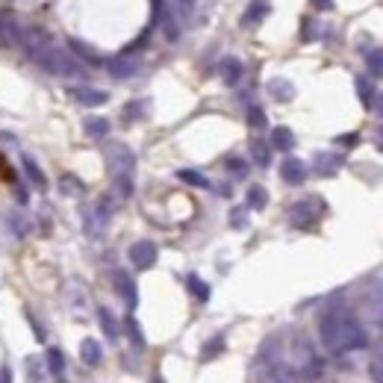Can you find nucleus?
Instances as JSON below:
<instances>
[{
  "mask_svg": "<svg viewBox=\"0 0 383 383\" xmlns=\"http://www.w3.org/2000/svg\"><path fill=\"white\" fill-rule=\"evenodd\" d=\"M319 336H322V345L331 354L360 351V348L369 345L363 324L357 319H351V315H342V313H327L319 324Z\"/></svg>",
  "mask_w": 383,
  "mask_h": 383,
  "instance_id": "f257e3e1",
  "label": "nucleus"
},
{
  "mask_svg": "<svg viewBox=\"0 0 383 383\" xmlns=\"http://www.w3.org/2000/svg\"><path fill=\"white\" fill-rule=\"evenodd\" d=\"M24 45H27V53L45 71L57 74V77H83L80 62H77L68 50H62L59 45H53V41L41 30H30L27 36H24Z\"/></svg>",
  "mask_w": 383,
  "mask_h": 383,
  "instance_id": "f03ea898",
  "label": "nucleus"
},
{
  "mask_svg": "<svg viewBox=\"0 0 383 383\" xmlns=\"http://www.w3.org/2000/svg\"><path fill=\"white\" fill-rule=\"evenodd\" d=\"M106 162L115 174V186L121 198H130L133 195V171H136V157L127 145H112L106 150Z\"/></svg>",
  "mask_w": 383,
  "mask_h": 383,
  "instance_id": "7ed1b4c3",
  "label": "nucleus"
},
{
  "mask_svg": "<svg viewBox=\"0 0 383 383\" xmlns=\"http://www.w3.org/2000/svg\"><path fill=\"white\" fill-rule=\"evenodd\" d=\"M289 369H295L298 375H306V377H315L322 371V363L319 357H315V351L310 348V342L306 339H295L292 348H289Z\"/></svg>",
  "mask_w": 383,
  "mask_h": 383,
  "instance_id": "20e7f679",
  "label": "nucleus"
},
{
  "mask_svg": "<svg viewBox=\"0 0 383 383\" xmlns=\"http://www.w3.org/2000/svg\"><path fill=\"white\" fill-rule=\"evenodd\" d=\"M324 210V204L322 198H306V201H298L289 210V222L292 227H310L313 222H319V215Z\"/></svg>",
  "mask_w": 383,
  "mask_h": 383,
  "instance_id": "39448f33",
  "label": "nucleus"
},
{
  "mask_svg": "<svg viewBox=\"0 0 383 383\" xmlns=\"http://www.w3.org/2000/svg\"><path fill=\"white\" fill-rule=\"evenodd\" d=\"M157 257H159V251L153 242H148V239H141V242H136L133 248H130V262H133L139 271L150 268L153 262H157Z\"/></svg>",
  "mask_w": 383,
  "mask_h": 383,
  "instance_id": "423d86ee",
  "label": "nucleus"
},
{
  "mask_svg": "<svg viewBox=\"0 0 383 383\" xmlns=\"http://www.w3.org/2000/svg\"><path fill=\"white\" fill-rule=\"evenodd\" d=\"M112 283H115V292L121 295V298L127 301V306L133 310V306L139 304V292H136V283H133V277L127 275V271H112Z\"/></svg>",
  "mask_w": 383,
  "mask_h": 383,
  "instance_id": "0eeeda50",
  "label": "nucleus"
},
{
  "mask_svg": "<svg viewBox=\"0 0 383 383\" xmlns=\"http://www.w3.org/2000/svg\"><path fill=\"white\" fill-rule=\"evenodd\" d=\"M139 57H130V53H121V57H115L112 62H106V68L112 77H118V80H127V77H133L139 71Z\"/></svg>",
  "mask_w": 383,
  "mask_h": 383,
  "instance_id": "6e6552de",
  "label": "nucleus"
},
{
  "mask_svg": "<svg viewBox=\"0 0 383 383\" xmlns=\"http://www.w3.org/2000/svg\"><path fill=\"white\" fill-rule=\"evenodd\" d=\"M280 177L286 180L289 186H301L306 180V166L298 157H286V159L280 162Z\"/></svg>",
  "mask_w": 383,
  "mask_h": 383,
  "instance_id": "1a4fd4ad",
  "label": "nucleus"
},
{
  "mask_svg": "<svg viewBox=\"0 0 383 383\" xmlns=\"http://www.w3.org/2000/svg\"><path fill=\"white\" fill-rule=\"evenodd\" d=\"M342 162H345L342 153H315L313 168H315V174H322V177H333V174L342 168Z\"/></svg>",
  "mask_w": 383,
  "mask_h": 383,
  "instance_id": "9d476101",
  "label": "nucleus"
},
{
  "mask_svg": "<svg viewBox=\"0 0 383 383\" xmlns=\"http://www.w3.org/2000/svg\"><path fill=\"white\" fill-rule=\"evenodd\" d=\"M71 97L77 104H83V106H101L109 101V95L101 92V89H92V86H77V89H71Z\"/></svg>",
  "mask_w": 383,
  "mask_h": 383,
  "instance_id": "9b49d317",
  "label": "nucleus"
},
{
  "mask_svg": "<svg viewBox=\"0 0 383 383\" xmlns=\"http://www.w3.org/2000/svg\"><path fill=\"white\" fill-rule=\"evenodd\" d=\"M271 12V6H268V0H251V6H248V12L242 15V27H257L266 21V15Z\"/></svg>",
  "mask_w": 383,
  "mask_h": 383,
  "instance_id": "f8f14e48",
  "label": "nucleus"
},
{
  "mask_svg": "<svg viewBox=\"0 0 383 383\" xmlns=\"http://www.w3.org/2000/svg\"><path fill=\"white\" fill-rule=\"evenodd\" d=\"M45 363H48V371H50L53 380H57V383H68V380H65V354L59 351V348H48Z\"/></svg>",
  "mask_w": 383,
  "mask_h": 383,
  "instance_id": "ddd939ff",
  "label": "nucleus"
},
{
  "mask_svg": "<svg viewBox=\"0 0 383 383\" xmlns=\"http://www.w3.org/2000/svg\"><path fill=\"white\" fill-rule=\"evenodd\" d=\"M242 74H245V65L239 62L236 57H224L222 59V80L227 86H236L239 80H242Z\"/></svg>",
  "mask_w": 383,
  "mask_h": 383,
  "instance_id": "4468645a",
  "label": "nucleus"
},
{
  "mask_svg": "<svg viewBox=\"0 0 383 383\" xmlns=\"http://www.w3.org/2000/svg\"><path fill=\"white\" fill-rule=\"evenodd\" d=\"M268 380L271 383H301V375L295 369H289L286 363H275V366H268Z\"/></svg>",
  "mask_w": 383,
  "mask_h": 383,
  "instance_id": "2eb2a0df",
  "label": "nucleus"
},
{
  "mask_svg": "<svg viewBox=\"0 0 383 383\" xmlns=\"http://www.w3.org/2000/svg\"><path fill=\"white\" fill-rule=\"evenodd\" d=\"M271 148L283 150V153L295 150V133L289 127H275V130H271Z\"/></svg>",
  "mask_w": 383,
  "mask_h": 383,
  "instance_id": "dca6fc26",
  "label": "nucleus"
},
{
  "mask_svg": "<svg viewBox=\"0 0 383 383\" xmlns=\"http://www.w3.org/2000/svg\"><path fill=\"white\" fill-rule=\"evenodd\" d=\"M268 95L275 97V101L286 104V101H292V97H295V86L289 80H283V77H275V80L268 83Z\"/></svg>",
  "mask_w": 383,
  "mask_h": 383,
  "instance_id": "f3484780",
  "label": "nucleus"
},
{
  "mask_svg": "<svg viewBox=\"0 0 383 383\" xmlns=\"http://www.w3.org/2000/svg\"><path fill=\"white\" fill-rule=\"evenodd\" d=\"M80 360L86 366H101V360H104V348L95 342V339H86L83 348H80Z\"/></svg>",
  "mask_w": 383,
  "mask_h": 383,
  "instance_id": "a211bd4d",
  "label": "nucleus"
},
{
  "mask_svg": "<svg viewBox=\"0 0 383 383\" xmlns=\"http://www.w3.org/2000/svg\"><path fill=\"white\" fill-rule=\"evenodd\" d=\"M21 166H24L30 183L36 186V189H48V180H45V171H41L36 162H32V157H21Z\"/></svg>",
  "mask_w": 383,
  "mask_h": 383,
  "instance_id": "6ab92c4d",
  "label": "nucleus"
},
{
  "mask_svg": "<svg viewBox=\"0 0 383 383\" xmlns=\"http://www.w3.org/2000/svg\"><path fill=\"white\" fill-rule=\"evenodd\" d=\"M266 204H268L266 186H251V189H248V201H245L248 210H266Z\"/></svg>",
  "mask_w": 383,
  "mask_h": 383,
  "instance_id": "aec40b11",
  "label": "nucleus"
},
{
  "mask_svg": "<svg viewBox=\"0 0 383 383\" xmlns=\"http://www.w3.org/2000/svg\"><path fill=\"white\" fill-rule=\"evenodd\" d=\"M186 286H189V292H192L198 301H210V295H213L210 283H206V280H201L198 275H189V277H186Z\"/></svg>",
  "mask_w": 383,
  "mask_h": 383,
  "instance_id": "412c9836",
  "label": "nucleus"
},
{
  "mask_svg": "<svg viewBox=\"0 0 383 383\" xmlns=\"http://www.w3.org/2000/svg\"><path fill=\"white\" fill-rule=\"evenodd\" d=\"M224 342H227L224 333H215V336L210 339V342H206V345L201 348V360H204V363H206V360H215L218 354H224Z\"/></svg>",
  "mask_w": 383,
  "mask_h": 383,
  "instance_id": "4be33fe9",
  "label": "nucleus"
},
{
  "mask_svg": "<svg viewBox=\"0 0 383 383\" xmlns=\"http://www.w3.org/2000/svg\"><path fill=\"white\" fill-rule=\"evenodd\" d=\"M97 319H101V331L106 333V339H118V322H115L112 310L101 306V310H97Z\"/></svg>",
  "mask_w": 383,
  "mask_h": 383,
  "instance_id": "5701e85b",
  "label": "nucleus"
},
{
  "mask_svg": "<svg viewBox=\"0 0 383 383\" xmlns=\"http://www.w3.org/2000/svg\"><path fill=\"white\" fill-rule=\"evenodd\" d=\"M357 95H360V101H363L366 109L375 106V86L369 83V77H357Z\"/></svg>",
  "mask_w": 383,
  "mask_h": 383,
  "instance_id": "b1692460",
  "label": "nucleus"
},
{
  "mask_svg": "<svg viewBox=\"0 0 383 383\" xmlns=\"http://www.w3.org/2000/svg\"><path fill=\"white\" fill-rule=\"evenodd\" d=\"M83 127H86V133H89L92 139H104L109 133V121H106V118H97V115L95 118H86Z\"/></svg>",
  "mask_w": 383,
  "mask_h": 383,
  "instance_id": "393cba45",
  "label": "nucleus"
},
{
  "mask_svg": "<svg viewBox=\"0 0 383 383\" xmlns=\"http://www.w3.org/2000/svg\"><path fill=\"white\" fill-rule=\"evenodd\" d=\"M177 177H180L183 183H189V186H198V189H210V186H213L201 171H192V168H180Z\"/></svg>",
  "mask_w": 383,
  "mask_h": 383,
  "instance_id": "a878e982",
  "label": "nucleus"
},
{
  "mask_svg": "<svg viewBox=\"0 0 383 383\" xmlns=\"http://www.w3.org/2000/svg\"><path fill=\"white\" fill-rule=\"evenodd\" d=\"M68 45H71V50H77V53H80V57H83L86 62H92V65H104V59L97 57V50H95V48H89V45H83L80 39H71Z\"/></svg>",
  "mask_w": 383,
  "mask_h": 383,
  "instance_id": "bb28decb",
  "label": "nucleus"
},
{
  "mask_svg": "<svg viewBox=\"0 0 383 383\" xmlns=\"http://www.w3.org/2000/svg\"><path fill=\"white\" fill-rule=\"evenodd\" d=\"M251 157H254V162L259 168H266L271 162V150H268L266 141H254V145H251Z\"/></svg>",
  "mask_w": 383,
  "mask_h": 383,
  "instance_id": "cd10ccee",
  "label": "nucleus"
},
{
  "mask_svg": "<svg viewBox=\"0 0 383 383\" xmlns=\"http://www.w3.org/2000/svg\"><path fill=\"white\" fill-rule=\"evenodd\" d=\"M127 336L130 339H133V345L139 348V351H141V348H145V333H141V327H139V322L133 319V315H127Z\"/></svg>",
  "mask_w": 383,
  "mask_h": 383,
  "instance_id": "c85d7f7f",
  "label": "nucleus"
},
{
  "mask_svg": "<svg viewBox=\"0 0 383 383\" xmlns=\"http://www.w3.org/2000/svg\"><path fill=\"white\" fill-rule=\"evenodd\" d=\"M245 118H248V127H254V130H262V127H268V118H266V112H262L259 106H248Z\"/></svg>",
  "mask_w": 383,
  "mask_h": 383,
  "instance_id": "c756f323",
  "label": "nucleus"
},
{
  "mask_svg": "<svg viewBox=\"0 0 383 383\" xmlns=\"http://www.w3.org/2000/svg\"><path fill=\"white\" fill-rule=\"evenodd\" d=\"M366 65H369V71L375 74V77H383V50H380V48L369 50V53H366Z\"/></svg>",
  "mask_w": 383,
  "mask_h": 383,
  "instance_id": "7c9ffc66",
  "label": "nucleus"
},
{
  "mask_svg": "<svg viewBox=\"0 0 383 383\" xmlns=\"http://www.w3.org/2000/svg\"><path fill=\"white\" fill-rule=\"evenodd\" d=\"M18 39H21V32L15 30V24L0 18V45H9V41H18Z\"/></svg>",
  "mask_w": 383,
  "mask_h": 383,
  "instance_id": "2f4dec72",
  "label": "nucleus"
},
{
  "mask_svg": "<svg viewBox=\"0 0 383 383\" xmlns=\"http://www.w3.org/2000/svg\"><path fill=\"white\" fill-rule=\"evenodd\" d=\"M230 227H236V230L248 227V206H233V210H230Z\"/></svg>",
  "mask_w": 383,
  "mask_h": 383,
  "instance_id": "473e14b6",
  "label": "nucleus"
},
{
  "mask_svg": "<svg viewBox=\"0 0 383 383\" xmlns=\"http://www.w3.org/2000/svg\"><path fill=\"white\" fill-rule=\"evenodd\" d=\"M224 168L233 174V177H245V174H248V162L239 159V157H227L224 159Z\"/></svg>",
  "mask_w": 383,
  "mask_h": 383,
  "instance_id": "72a5a7b5",
  "label": "nucleus"
},
{
  "mask_svg": "<svg viewBox=\"0 0 383 383\" xmlns=\"http://www.w3.org/2000/svg\"><path fill=\"white\" fill-rule=\"evenodd\" d=\"M145 112H148V101H133V104H127L124 118L133 121V118H145Z\"/></svg>",
  "mask_w": 383,
  "mask_h": 383,
  "instance_id": "f704fd0d",
  "label": "nucleus"
},
{
  "mask_svg": "<svg viewBox=\"0 0 383 383\" xmlns=\"http://www.w3.org/2000/svg\"><path fill=\"white\" fill-rule=\"evenodd\" d=\"M369 377L375 383H383V357H371L369 363Z\"/></svg>",
  "mask_w": 383,
  "mask_h": 383,
  "instance_id": "c9c22d12",
  "label": "nucleus"
},
{
  "mask_svg": "<svg viewBox=\"0 0 383 383\" xmlns=\"http://www.w3.org/2000/svg\"><path fill=\"white\" fill-rule=\"evenodd\" d=\"M80 189H83V186L77 183L71 174H68V177H62V192H65V195H74V192H80Z\"/></svg>",
  "mask_w": 383,
  "mask_h": 383,
  "instance_id": "e433bc0d",
  "label": "nucleus"
},
{
  "mask_svg": "<svg viewBox=\"0 0 383 383\" xmlns=\"http://www.w3.org/2000/svg\"><path fill=\"white\" fill-rule=\"evenodd\" d=\"M177 9L183 15H192V9H195V0H177Z\"/></svg>",
  "mask_w": 383,
  "mask_h": 383,
  "instance_id": "4c0bfd02",
  "label": "nucleus"
},
{
  "mask_svg": "<svg viewBox=\"0 0 383 383\" xmlns=\"http://www.w3.org/2000/svg\"><path fill=\"white\" fill-rule=\"evenodd\" d=\"M0 383H12V369L9 366H0Z\"/></svg>",
  "mask_w": 383,
  "mask_h": 383,
  "instance_id": "58836bf2",
  "label": "nucleus"
},
{
  "mask_svg": "<svg viewBox=\"0 0 383 383\" xmlns=\"http://www.w3.org/2000/svg\"><path fill=\"white\" fill-rule=\"evenodd\" d=\"M336 141H339V145H357L360 136H357V133H351V136H339Z\"/></svg>",
  "mask_w": 383,
  "mask_h": 383,
  "instance_id": "ea45409f",
  "label": "nucleus"
},
{
  "mask_svg": "<svg viewBox=\"0 0 383 383\" xmlns=\"http://www.w3.org/2000/svg\"><path fill=\"white\" fill-rule=\"evenodd\" d=\"M313 6L315 9H324V12H327V9H333V0H313Z\"/></svg>",
  "mask_w": 383,
  "mask_h": 383,
  "instance_id": "a19ab883",
  "label": "nucleus"
},
{
  "mask_svg": "<svg viewBox=\"0 0 383 383\" xmlns=\"http://www.w3.org/2000/svg\"><path fill=\"white\" fill-rule=\"evenodd\" d=\"M375 141H377V148L383 150V127H380V130H377V133H375Z\"/></svg>",
  "mask_w": 383,
  "mask_h": 383,
  "instance_id": "79ce46f5",
  "label": "nucleus"
},
{
  "mask_svg": "<svg viewBox=\"0 0 383 383\" xmlns=\"http://www.w3.org/2000/svg\"><path fill=\"white\" fill-rule=\"evenodd\" d=\"M375 109H377V112L383 115V95H377V104H375Z\"/></svg>",
  "mask_w": 383,
  "mask_h": 383,
  "instance_id": "37998d69",
  "label": "nucleus"
},
{
  "mask_svg": "<svg viewBox=\"0 0 383 383\" xmlns=\"http://www.w3.org/2000/svg\"><path fill=\"white\" fill-rule=\"evenodd\" d=\"M150 383H166V380H162V375H153V377H150Z\"/></svg>",
  "mask_w": 383,
  "mask_h": 383,
  "instance_id": "c03bdc74",
  "label": "nucleus"
}]
</instances>
